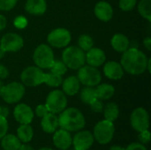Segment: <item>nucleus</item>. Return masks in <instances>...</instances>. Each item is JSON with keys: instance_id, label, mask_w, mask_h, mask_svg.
Masks as SVG:
<instances>
[{"instance_id": "11", "label": "nucleus", "mask_w": 151, "mask_h": 150, "mask_svg": "<svg viewBox=\"0 0 151 150\" xmlns=\"http://www.w3.org/2000/svg\"><path fill=\"white\" fill-rule=\"evenodd\" d=\"M47 41L50 46L55 48H64L66 47L71 42V34L70 32L63 27H58L51 31L48 37Z\"/></svg>"}, {"instance_id": "36", "label": "nucleus", "mask_w": 151, "mask_h": 150, "mask_svg": "<svg viewBox=\"0 0 151 150\" xmlns=\"http://www.w3.org/2000/svg\"><path fill=\"white\" fill-rule=\"evenodd\" d=\"M139 140H140V143H142L143 145L150 143L151 140L150 132L149 130H145L143 132H141L139 134Z\"/></svg>"}, {"instance_id": "44", "label": "nucleus", "mask_w": 151, "mask_h": 150, "mask_svg": "<svg viewBox=\"0 0 151 150\" xmlns=\"http://www.w3.org/2000/svg\"><path fill=\"white\" fill-rule=\"evenodd\" d=\"M19 150H35L31 145L27 144V143H21L20 147Z\"/></svg>"}, {"instance_id": "28", "label": "nucleus", "mask_w": 151, "mask_h": 150, "mask_svg": "<svg viewBox=\"0 0 151 150\" xmlns=\"http://www.w3.org/2000/svg\"><path fill=\"white\" fill-rule=\"evenodd\" d=\"M62 82H63V80H62L61 75L55 74V73H52V72L44 73L43 83H45L49 87L58 88V87H59L62 84Z\"/></svg>"}, {"instance_id": "4", "label": "nucleus", "mask_w": 151, "mask_h": 150, "mask_svg": "<svg viewBox=\"0 0 151 150\" xmlns=\"http://www.w3.org/2000/svg\"><path fill=\"white\" fill-rule=\"evenodd\" d=\"M115 133V126L113 122L109 120H101L94 127V139L101 145L109 144L113 139Z\"/></svg>"}, {"instance_id": "15", "label": "nucleus", "mask_w": 151, "mask_h": 150, "mask_svg": "<svg viewBox=\"0 0 151 150\" xmlns=\"http://www.w3.org/2000/svg\"><path fill=\"white\" fill-rule=\"evenodd\" d=\"M52 141L56 148L60 150H66L72 146L73 137L70 132L60 128L53 133Z\"/></svg>"}, {"instance_id": "31", "label": "nucleus", "mask_w": 151, "mask_h": 150, "mask_svg": "<svg viewBox=\"0 0 151 150\" xmlns=\"http://www.w3.org/2000/svg\"><path fill=\"white\" fill-rule=\"evenodd\" d=\"M50 69V72L62 76L63 74L66 72L67 66L65 65L63 61H54Z\"/></svg>"}, {"instance_id": "20", "label": "nucleus", "mask_w": 151, "mask_h": 150, "mask_svg": "<svg viewBox=\"0 0 151 150\" xmlns=\"http://www.w3.org/2000/svg\"><path fill=\"white\" fill-rule=\"evenodd\" d=\"M25 9L30 14L42 15L46 11L47 4L45 0H27Z\"/></svg>"}, {"instance_id": "3", "label": "nucleus", "mask_w": 151, "mask_h": 150, "mask_svg": "<svg viewBox=\"0 0 151 150\" xmlns=\"http://www.w3.org/2000/svg\"><path fill=\"white\" fill-rule=\"evenodd\" d=\"M65 65L73 70H78L86 63V54L81 48L76 46L67 47L62 53Z\"/></svg>"}, {"instance_id": "40", "label": "nucleus", "mask_w": 151, "mask_h": 150, "mask_svg": "<svg viewBox=\"0 0 151 150\" xmlns=\"http://www.w3.org/2000/svg\"><path fill=\"white\" fill-rule=\"evenodd\" d=\"M8 75H9V72H8L7 68L4 65L0 64V79L1 80L6 79L8 77Z\"/></svg>"}, {"instance_id": "43", "label": "nucleus", "mask_w": 151, "mask_h": 150, "mask_svg": "<svg viewBox=\"0 0 151 150\" xmlns=\"http://www.w3.org/2000/svg\"><path fill=\"white\" fill-rule=\"evenodd\" d=\"M143 43H144V47H145L148 50H151V38L150 36L144 39Z\"/></svg>"}, {"instance_id": "46", "label": "nucleus", "mask_w": 151, "mask_h": 150, "mask_svg": "<svg viewBox=\"0 0 151 150\" xmlns=\"http://www.w3.org/2000/svg\"><path fill=\"white\" fill-rule=\"evenodd\" d=\"M4 54H5V52H4V51L0 48V59H1V58H3V57L4 56Z\"/></svg>"}, {"instance_id": "27", "label": "nucleus", "mask_w": 151, "mask_h": 150, "mask_svg": "<svg viewBox=\"0 0 151 150\" xmlns=\"http://www.w3.org/2000/svg\"><path fill=\"white\" fill-rule=\"evenodd\" d=\"M96 88L94 87H85L81 91V100L86 104H90L92 102L96 100Z\"/></svg>"}, {"instance_id": "14", "label": "nucleus", "mask_w": 151, "mask_h": 150, "mask_svg": "<svg viewBox=\"0 0 151 150\" xmlns=\"http://www.w3.org/2000/svg\"><path fill=\"white\" fill-rule=\"evenodd\" d=\"M34 111L30 106L25 103H19L15 106L13 111V116L15 120L20 124H31L34 119Z\"/></svg>"}, {"instance_id": "32", "label": "nucleus", "mask_w": 151, "mask_h": 150, "mask_svg": "<svg viewBox=\"0 0 151 150\" xmlns=\"http://www.w3.org/2000/svg\"><path fill=\"white\" fill-rule=\"evenodd\" d=\"M135 5L136 0H119V7L123 11H132L135 7Z\"/></svg>"}, {"instance_id": "25", "label": "nucleus", "mask_w": 151, "mask_h": 150, "mask_svg": "<svg viewBox=\"0 0 151 150\" xmlns=\"http://www.w3.org/2000/svg\"><path fill=\"white\" fill-rule=\"evenodd\" d=\"M34 136V130L30 124L20 125L17 129V137L22 143H28Z\"/></svg>"}, {"instance_id": "6", "label": "nucleus", "mask_w": 151, "mask_h": 150, "mask_svg": "<svg viewBox=\"0 0 151 150\" xmlns=\"http://www.w3.org/2000/svg\"><path fill=\"white\" fill-rule=\"evenodd\" d=\"M33 59L37 67L41 69H50L55 61L51 48L46 44H41L35 50Z\"/></svg>"}, {"instance_id": "35", "label": "nucleus", "mask_w": 151, "mask_h": 150, "mask_svg": "<svg viewBox=\"0 0 151 150\" xmlns=\"http://www.w3.org/2000/svg\"><path fill=\"white\" fill-rule=\"evenodd\" d=\"M90 108L91 110L94 111V112H96V113H100L103 111L104 110V103L102 102V100H99V99H96L95 100L94 102H92L90 104Z\"/></svg>"}, {"instance_id": "49", "label": "nucleus", "mask_w": 151, "mask_h": 150, "mask_svg": "<svg viewBox=\"0 0 151 150\" xmlns=\"http://www.w3.org/2000/svg\"><path fill=\"white\" fill-rule=\"evenodd\" d=\"M0 109H1V106H0Z\"/></svg>"}, {"instance_id": "21", "label": "nucleus", "mask_w": 151, "mask_h": 150, "mask_svg": "<svg viewBox=\"0 0 151 150\" xmlns=\"http://www.w3.org/2000/svg\"><path fill=\"white\" fill-rule=\"evenodd\" d=\"M80 81L77 77L70 76L62 82L63 92L67 95H74L80 91Z\"/></svg>"}, {"instance_id": "19", "label": "nucleus", "mask_w": 151, "mask_h": 150, "mask_svg": "<svg viewBox=\"0 0 151 150\" xmlns=\"http://www.w3.org/2000/svg\"><path fill=\"white\" fill-rule=\"evenodd\" d=\"M41 126L46 133H54L58 128V118L56 114L49 112L42 118Z\"/></svg>"}, {"instance_id": "22", "label": "nucleus", "mask_w": 151, "mask_h": 150, "mask_svg": "<svg viewBox=\"0 0 151 150\" xmlns=\"http://www.w3.org/2000/svg\"><path fill=\"white\" fill-rule=\"evenodd\" d=\"M111 46L118 52H125L130 47L129 39L123 34H116L111 38Z\"/></svg>"}, {"instance_id": "1", "label": "nucleus", "mask_w": 151, "mask_h": 150, "mask_svg": "<svg viewBox=\"0 0 151 150\" xmlns=\"http://www.w3.org/2000/svg\"><path fill=\"white\" fill-rule=\"evenodd\" d=\"M149 59L137 48H129L123 52L120 65L124 71L133 75H139L147 70Z\"/></svg>"}, {"instance_id": "50", "label": "nucleus", "mask_w": 151, "mask_h": 150, "mask_svg": "<svg viewBox=\"0 0 151 150\" xmlns=\"http://www.w3.org/2000/svg\"><path fill=\"white\" fill-rule=\"evenodd\" d=\"M66 150H67V149H66Z\"/></svg>"}, {"instance_id": "30", "label": "nucleus", "mask_w": 151, "mask_h": 150, "mask_svg": "<svg viewBox=\"0 0 151 150\" xmlns=\"http://www.w3.org/2000/svg\"><path fill=\"white\" fill-rule=\"evenodd\" d=\"M78 44H79V48H81L83 51H88L91 48H93L94 41L92 37L89 36L88 34H82L79 38Z\"/></svg>"}, {"instance_id": "5", "label": "nucleus", "mask_w": 151, "mask_h": 150, "mask_svg": "<svg viewBox=\"0 0 151 150\" xmlns=\"http://www.w3.org/2000/svg\"><path fill=\"white\" fill-rule=\"evenodd\" d=\"M25 94L24 85L19 82H11L0 90V96L7 103H16L19 102Z\"/></svg>"}, {"instance_id": "37", "label": "nucleus", "mask_w": 151, "mask_h": 150, "mask_svg": "<svg viewBox=\"0 0 151 150\" xmlns=\"http://www.w3.org/2000/svg\"><path fill=\"white\" fill-rule=\"evenodd\" d=\"M27 25V20L23 16H19L14 19V26L18 28H24Z\"/></svg>"}, {"instance_id": "26", "label": "nucleus", "mask_w": 151, "mask_h": 150, "mask_svg": "<svg viewBox=\"0 0 151 150\" xmlns=\"http://www.w3.org/2000/svg\"><path fill=\"white\" fill-rule=\"evenodd\" d=\"M104 116L106 120L111 122H114L117 120L119 115V106L115 103H109L104 107Z\"/></svg>"}, {"instance_id": "45", "label": "nucleus", "mask_w": 151, "mask_h": 150, "mask_svg": "<svg viewBox=\"0 0 151 150\" xmlns=\"http://www.w3.org/2000/svg\"><path fill=\"white\" fill-rule=\"evenodd\" d=\"M109 150H125V148L121 147V146H119V145H114V146H111Z\"/></svg>"}, {"instance_id": "42", "label": "nucleus", "mask_w": 151, "mask_h": 150, "mask_svg": "<svg viewBox=\"0 0 151 150\" xmlns=\"http://www.w3.org/2000/svg\"><path fill=\"white\" fill-rule=\"evenodd\" d=\"M6 19L4 15L0 14V31L4 29L5 27H6Z\"/></svg>"}, {"instance_id": "23", "label": "nucleus", "mask_w": 151, "mask_h": 150, "mask_svg": "<svg viewBox=\"0 0 151 150\" xmlns=\"http://www.w3.org/2000/svg\"><path fill=\"white\" fill-rule=\"evenodd\" d=\"M1 147L4 150H19L21 141L17 135L6 133L1 140Z\"/></svg>"}, {"instance_id": "47", "label": "nucleus", "mask_w": 151, "mask_h": 150, "mask_svg": "<svg viewBox=\"0 0 151 150\" xmlns=\"http://www.w3.org/2000/svg\"><path fill=\"white\" fill-rule=\"evenodd\" d=\"M38 150H53L52 149H50V148H47V147H45V148H42V149H40Z\"/></svg>"}, {"instance_id": "38", "label": "nucleus", "mask_w": 151, "mask_h": 150, "mask_svg": "<svg viewBox=\"0 0 151 150\" xmlns=\"http://www.w3.org/2000/svg\"><path fill=\"white\" fill-rule=\"evenodd\" d=\"M48 113H49V111L45 104H39L35 108V115L39 118H42Z\"/></svg>"}, {"instance_id": "7", "label": "nucleus", "mask_w": 151, "mask_h": 150, "mask_svg": "<svg viewBox=\"0 0 151 150\" xmlns=\"http://www.w3.org/2000/svg\"><path fill=\"white\" fill-rule=\"evenodd\" d=\"M45 105L49 112L58 114L67 106L66 95L61 90H53L48 95Z\"/></svg>"}, {"instance_id": "13", "label": "nucleus", "mask_w": 151, "mask_h": 150, "mask_svg": "<svg viewBox=\"0 0 151 150\" xmlns=\"http://www.w3.org/2000/svg\"><path fill=\"white\" fill-rule=\"evenodd\" d=\"M93 133L87 130L78 131L73 138L72 145L74 150H88L94 144Z\"/></svg>"}, {"instance_id": "2", "label": "nucleus", "mask_w": 151, "mask_h": 150, "mask_svg": "<svg viewBox=\"0 0 151 150\" xmlns=\"http://www.w3.org/2000/svg\"><path fill=\"white\" fill-rule=\"evenodd\" d=\"M83 114L77 108H65L59 113L58 126L68 132H78L85 126Z\"/></svg>"}, {"instance_id": "9", "label": "nucleus", "mask_w": 151, "mask_h": 150, "mask_svg": "<svg viewBox=\"0 0 151 150\" xmlns=\"http://www.w3.org/2000/svg\"><path fill=\"white\" fill-rule=\"evenodd\" d=\"M44 72L37 66H28L21 72L22 84L27 87H36L43 83Z\"/></svg>"}, {"instance_id": "16", "label": "nucleus", "mask_w": 151, "mask_h": 150, "mask_svg": "<svg viewBox=\"0 0 151 150\" xmlns=\"http://www.w3.org/2000/svg\"><path fill=\"white\" fill-rule=\"evenodd\" d=\"M106 59L105 53L103 50L99 48H91L87 51L86 54V62L94 67H98L102 65Z\"/></svg>"}, {"instance_id": "8", "label": "nucleus", "mask_w": 151, "mask_h": 150, "mask_svg": "<svg viewBox=\"0 0 151 150\" xmlns=\"http://www.w3.org/2000/svg\"><path fill=\"white\" fill-rule=\"evenodd\" d=\"M78 80L80 83L86 87H95L101 82V73L96 67L91 65H83L79 69Z\"/></svg>"}, {"instance_id": "17", "label": "nucleus", "mask_w": 151, "mask_h": 150, "mask_svg": "<svg viewBox=\"0 0 151 150\" xmlns=\"http://www.w3.org/2000/svg\"><path fill=\"white\" fill-rule=\"evenodd\" d=\"M104 72L105 76L111 80H119L124 75V69L119 63L110 61L104 66Z\"/></svg>"}, {"instance_id": "39", "label": "nucleus", "mask_w": 151, "mask_h": 150, "mask_svg": "<svg viewBox=\"0 0 151 150\" xmlns=\"http://www.w3.org/2000/svg\"><path fill=\"white\" fill-rule=\"evenodd\" d=\"M125 150H148L145 145L140 143V142H133L129 144Z\"/></svg>"}, {"instance_id": "24", "label": "nucleus", "mask_w": 151, "mask_h": 150, "mask_svg": "<svg viewBox=\"0 0 151 150\" xmlns=\"http://www.w3.org/2000/svg\"><path fill=\"white\" fill-rule=\"evenodd\" d=\"M96 97L99 100H108L111 98L115 93V88L111 84H98L96 88Z\"/></svg>"}, {"instance_id": "12", "label": "nucleus", "mask_w": 151, "mask_h": 150, "mask_svg": "<svg viewBox=\"0 0 151 150\" xmlns=\"http://www.w3.org/2000/svg\"><path fill=\"white\" fill-rule=\"evenodd\" d=\"M24 45V41L20 35L15 33L5 34L0 40V48L4 52H16Z\"/></svg>"}, {"instance_id": "34", "label": "nucleus", "mask_w": 151, "mask_h": 150, "mask_svg": "<svg viewBox=\"0 0 151 150\" xmlns=\"http://www.w3.org/2000/svg\"><path fill=\"white\" fill-rule=\"evenodd\" d=\"M8 132V121L6 118L0 116V140Z\"/></svg>"}, {"instance_id": "29", "label": "nucleus", "mask_w": 151, "mask_h": 150, "mask_svg": "<svg viewBox=\"0 0 151 150\" xmlns=\"http://www.w3.org/2000/svg\"><path fill=\"white\" fill-rule=\"evenodd\" d=\"M138 11L139 13L148 19L151 20V0H141L138 4Z\"/></svg>"}, {"instance_id": "33", "label": "nucleus", "mask_w": 151, "mask_h": 150, "mask_svg": "<svg viewBox=\"0 0 151 150\" xmlns=\"http://www.w3.org/2000/svg\"><path fill=\"white\" fill-rule=\"evenodd\" d=\"M18 0H0V10L10 11L17 4Z\"/></svg>"}, {"instance_id": "48", "label": "nucleus", "mask_w": 151, "mask_h": 150, "mask_svg": "<svg viewBox=\"0 0 151 150\" xmlns=\"http://www.w3.org/2000/svg\"><path fill=\"white\" fill-rule=\"evenodd\" d=\"M4 87V83H3V80L0 79V90H1V88Z\"/></svg>"}, {"instance_id": "10", "label": "nucleus", "mask_w": 151, "mask_h": 150, "mask_svg": "<svg viewBox=\"0 0 151 150\" xmlns=\"http://www.w3.org/2000/svg\"><path fill=\"white\" fill-rule=\"evenodd\" d=\"M130 123L132 127L138 133L149 130L150 115L148 111L142 107L134 109L130 117Z\"/></svg>"}, {"instance_id": "41", "label": "nucleus", "mask_w": 151, "mask_h": 150, "mask_svg": "<svg viewBox=\"0 0 151 150\" xmlns=\"http://www.w3.org/2000/svg\"><path fill=\"white\" fill-rule=\"evenodd\" d=\"M9 115V109L5 106H1L0 109V116L4 117V118H7Z\"/></svg>"}, {"instance_id": "18", "label": "nucleus", "mask_w": 151, "mask_h": 150, "mask_svg": "<svg viewBox=\"0 0 151 150\" xmlns=\"http://www.w3.org/2000/svg\"><path fill=\"white\" fill-rule=\"evenodd\" d=\"M95 14L102 21H109L113 15V10L111 5L105 2L100 1L95 6Z\"/></svg>"}]
</instances>
